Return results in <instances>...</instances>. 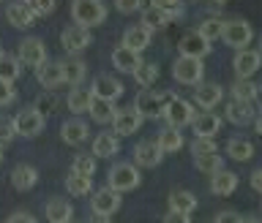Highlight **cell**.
Wrapping results in <instances>:
<instances>
[{
  "instance_id": "cell-1",
  "label": "cell",
  "mask_w": 262,
  "mask_h": 223,
  "mask_svg": "<svg viewBox=\"0 0 262 223\" xmlns=\"http://www.w3.org/2000/svg\"><path fill=\"white\" fill-rule=\"evenodd\" d=\"M71 16H74V24H77V28L90 30V28L104 24L106 6L101 3V0H74L71 3Z\"/></svg>"
},
{
  "instance_id": "cell-2",
  "label": "cell",
  "mask_w": 262,
  "mask_h": 223,
  "mask_svg": "<svg viewBox=\"0 0 262 223\" xmlns=\"http://www.w3.org/2000/svg\"><path fill=\"white\" fill-rule=\"evenodd\" d=\"M142 183V175L134 163H118V166L110 169V177H106V188L115 193H126V191H134Z\"/></svg>"
},
{
  "instance_id": "cell-3",
  "label": "cell",
  "mask_w": 262,
  "mask_h": 223,
  "mask_svg": "<svg viewBox=\"0 0 262 223\" xmlns=\"http://www.w3.org/2000/svg\"><path fill=\"white\" fill-rule=\"evenodd\" d=\"M194 106L191 101H186V98H178V95H169L167 98V104H164V109H161V117L167 120V128H183L191 122L194 117Z\"/></svg>"
},
{
  "instance_id": "cell-4",
  "label": "cell",
  "mask_w": 262,
  "mask_h": 223,
  "mask_svg": "<svg viewBox=\"0 0 262 223\" xmlns=\"http://www.w3.org/2000/svg\"><path fill=\"white\" fill-rule=\"evenodd\" d=\"M221 38H224L227 46H232V49H237V52H243V49L251 44L254 30H251V24L246 22V19H229V22H224Z\"/></svg>"
},
{
  "instance_id": "cell-5",
  "label": "cell",
  "mask_w": 262,
  "mask_h": 223,
  "mask_svg": "<svg viewBox=\"0 0 262 223\" xmlns=\"http://www.w3.org/2000/svg\"><path fill=\"white\" fill-rule=\"evenodd\" d=\"M14 131H16V136H25V139H36L41 131H44L47 126V117H41V114L33 109H22V112H16L14 114Z\"/></svg>"
},
{
  "instance_id": "cell-6",
  "label": "cell",
  "mask_w": 262,
  "mask_h": 223,
  "mask_svg": "<svg viewBox=\"0 0 262 223\" xmlns=\"http://www.w3.org/2000/svg\"><path fill=\"white\" fill-rule=\"evenodd\" d=\"M123 93H126L123 82H120V79H115V77H110V73H101V77H96V79H93V85H90V95H93L96 101L115 104Z\"/></svg>"
},
{
  "instance_id": "cell-7",
  "label": "cell",
  "mask_w": 262,
  "mask_h": 223,
  "mask_svg": "<svg viewBox=\"0 0 262 223\" xmlns=\"http://www.w3.org/2000/svg\"><path fill=\"white\" fill-rule=\"evenodd\" d=\"M172 77L180 85H200L205 77V65L202 60H191V57H178L172 63Z\"/></svg>"
},
{
  "instance_id": "cell-8",
  "label": "cell",
  "mask_w": 262,
  "mask_h": 223,
  "mask_svg": "<svg viewBox=\"0 0 262 223\" xmlns=\"http://www.w3.org/2000/svg\"><path fill=\"white\" fill-rule=\"evenodd\" d=\"M14 57L19 60V65L38 68V65L47 60V46H44V41H41V38H25V41H19Z\"/></svg>"
},
{
  "instance_id": "cell-9",
  "label": "cell",
  "mask_w": 262,
  "mask_h": 223,
  "mask_svg": "<svg viewBox=\"0 0 262 223\" xmlns=\"http://www.w3.org/2000/svg\"><path fill=\"white\" fill-rule=\"evenodd\" d=\"M167 93H156V90H142V93L137 95V101H134V109L142 114V120L145 117H161V109H164V104H167Z\"/></svg>"
},
{
  "instance_id": "cell-10",
  "label": "cell",
  "mask_w": 262,
  "mask_h": 223,
  "mask_svg": "<svg viewBox=\"0 0 262 223\" xmlns=\"http://www.w3.org/2000/svg\"><path fill=\"white\" fill-rule=\"evenodd\" d=\"M142 114H139L134 106H128V109H118L115 112V120H112V128H115V136H131L137 134L139 128H142Z\"/></svg>"
},
{
  "instance_id": "cell-11",
  "label": "cell",
  "mask_w": 262,
  "mask_h": 223,
  "mask_svg": "<svg viewBox=\"0 0 262 223\" xmlns=\"http://www.w3.org/2000/svg\"><path fill=\"white\" fill-rule=\"evenodd\" d=\"M120 204H123L120 193L110 191V188H101V191H96L93 199H90V207H93L96 218H110V215H115V212L120 210Z\"/></svg>"
},
{
  "instance_id": "cell-12",
  "label": "cell",
  "mask_w": 262,
  "mask_h": 223,
  "mask_svg": "<svg viewBox=\"0 0 262 223\" xmlns=\"http://www.w3.org/2000/svg\"><path fill=\"white\" fill-rule=\"evenodd\" d=\"M178 49H180V57H191V60H202V57H208V55H210L213 44H208V41H205V38H202L196 30H191V33H186V36L180 38Z\"/></svg>"
},
{
  "instance_id": "cell-13",
  "label": "cell",
  "mask_w": 262,
  "mask_h": 223,
  "mask_svg": "<svg viewBox=\"0 0 262 223\" xmlns=\"http://www.w3.org/2000/svg\"><path fill=\"white\" fill-rule=\"evenodd\" d=\"M60 44L69 55H79L82 49H88L93 44V36H90V30H82L77 24H69L63 33H60Z\"/></svg>"
},
{
  "instance_id": "cell-14",
  "label": "cell",
  "mask_w": 262,
  "mask_h": 223,
  "mask_svg": "<svg viewBox=\"0 0 262 223\" xmlns=\"http://www.w3.org/2000/svg\"><path fill=\"white\" fill-rule=\"evenodd\" d=\"M188 126L194 128V139H213L221 131V117L213 112H200L191 117Z\"/></svg>"
},
{
  "instance_id": "cell-15",
  "label": "cell",
  "mask_w": 262,
  "mask_h": 223,
  "mask_svg": "<svg viewBox=\"0 0 262 223\" xmlns=\"http://www.w3.org/2000/svg\"><path fill=\"white\" fill-rule=\"evenodd\" d=\"M221 98H224V87L216 85V82H205V85H200L194 90V104L205 112H210L213 106H219Z\"/></svg>"
},
{
  "instance_id": "cell-16",
  "label": "cell",
  "mask_w": 262,
  "mask_h": 223,
  "mask_svg": "<svg viewBox=\"0 0 262 223\" xmlns=\"http://www.w3.org/2000/svg\"><path fill=\"white\" fill-rule=\"evenodd\" d=\"M57 65H60V79H63V85H71V87H79V85H82V79H85V73H88L85 60H79L77 55H71L69 60H60Z\"/></svg>"
},
{
  "instance_id": "cell-17",
  "label": "cell",
  "mask_w": 262,
  "mask_h": 223,
  "mask_svg": "<svg viewBox=\"0 0 262 223\" xmlns=\"http://www.w3.org/2000/svg\"><path fill=\"white\" fill-rule=\"evenodd\" d=\"M232 68L237 73V79H251L254 73L259 71V52H254V49H243V52H237L235 60H232Z\"/></svg>"
},
{
  "instance_id": "cell-18",
  "label": "cell",
  "mask_w": 262,
  "mask_h": 223,
  "mask_svg": "<svg viewBox=\"0 0 262 223\" xmlns=\"http://www.w3.org/2000/svg\"><path fill=\"white\" fill-rule=\"evenodd\" d=\"M6 19L11 22L14 28H30V24H36V14L30 11L28 0H19V3L6 6Z\"/></svg>"
},
{
  "instance_id": "cell-19",
  "label": "cell",
  "mask_w": 262,
  "mask_h": 223,
  "mask_svg": "<svg viewBox=\"0 0 262 223\" xmlns=\"http://www.w3.org/2000/svg\"><path fill=\"white\" fill-rule=\"evenodd\" d=\"M120 46H126V49H131V52L142 55L145 49L150 46V33H147L142 24H131V28H126V33H123V44Z\"/></svg>"
},
{
  "instance_id": "cell-20",
  "label": "cell",
  "mask_w": 262,
  "mask_h": 223,
  "mask_svg": "<svg viewBox=\"0 0 262 223\" xmlns=\"http://www.w3.org/2000/svg\"><path fill=\"white\" fill-rule=\"evenodd\" d=\"M134 161H137V166L153 169V166H159V163L164 161V153L159 150L156 142H139L134 147Z\"/></svg>"
},
{
  "instance_id": "cell-21",
  "label": "cell",
  "mask_w": 262,
  "mask_h": 223,
  "mask_svg": "<svg viewBox=\"0 0 262 223\" xmlns=\"http://www.w3.org/2000/svg\"><path fill=\"white\" fill-rule=\"evenodd\" d=\"M142 63H145L142 57H139L137 52H131V49H126V46L112 49V65H115L120 73H134Z\"/></svg>"
},
{
  "instance_id": "cell-22",
  "label": "cell",
  "mask_w": 262,
  "mask_h": 223,
  "mask_svg": "<svg viewBox=\"0 0 262 223\" xmlns=\"http://www.w3.org/2000/svg\"><path fill=\"white\" fill-rule=\"evenodd\" d=\"M90 134V128H88V122L85 120H79V117H74V120H66L63 126H60V139L66 144H82L88 139Z\"/></svg>"
},
{
  "instance_id": "cell-23",
  "label": "cell",
  "mask_w": 262,
  "mask_h": 223,
  "mask_svg": "<svg viewBox=\"0 0 262 223\" xmlns=\"http://www.w3.org/2000/svg\"><path fill=\"white\" fill-rule=\"evenodd\" d=\"M36 79H38V85L44 90L60 87L63 79H60V65H57V60H44V63H41L36 68Z\"/></svg>"
},
{
  "instance_id": "cell-24",
  "label": "cell",
  "mask_w": 262,
  "mask_h": 223,
  "mask_svg": "<svg viewBox=\"0 0 262 223\" xmlns=\"http://www.w3.org/2000/svg\"><path fill=\"white\" fill-rule=\"evenodd\" d=\"M38 183V169L30 166V163H19L14 171H11V185L16 188V191H30V188H36Z\"/></svg>"
},
{
  "instance_id": "cell-25",
  "label": "cell",
  "mask_w": 262,
  "mask_h": 223,
  "mask_svg": "<svg viewBox=\"0 0 262 223\" xmlns=\"http://www.w3.org/2000/svg\"><path fill=\"white\" fill-rule=\"evenodd\" d=\"M235 188H237V175L235 171L221 169V171H216V175H210V191L216 196H232Z\"/></svg>"
},
{
  "instance_id": "cell-26",
  "label": "cell",
  "mask_w": 262,
  "mask_h": 223,
  "mask_svg": "<svg viewBox=\"0 0 262 223\" xmlns=\"http://www.w3.org/2000/svg\"><path fill=\"white\" fill-rule=\"evenodd\" d=\"M120 153V139L115 134H98L93 139V158H112Z\"/></svg>"
},
{
  "instance_id": "cell-27",
  "label": "cell",
  "mask_w": 262,
  "mask_h": 223,
  "mask_svg": "<svg viewBox=\"0 0 262 223\" xmlns=\"http://www.w3.org/2000/svg\"><path fill=\"white\" fill-rule=\"evenodd\" d=\"M167 204H169V212H186V215H191L196 207V196L188 191H172L167 196Z\"/></svg>"
},
{
  "instance_id": "cell-28",
  "label": "cell",
  "mask_w": 262,
  "mask_h": 223,
  "mask_svg": "<svg viewBox=\"0 0 262 223\" xmlns=\"http://www.w3.org/2000/svg\"><path fill=\"white\" fill-rule=\"evenodd\" d=\"M259 95V85L251 79H237L232 85V101H241V104H254Z\"/></svg>"
},
{
  "instance_id": "cell-29",
  "label": "cell",
  "mask_w": 262,
  "mask_h": 223,
  "mask_svg": "<svg viewBox=\"0 0 262 223\" xmlns=\"http://www.w3.org/2000/svg\"><path fill=\"white\" fill-rule=\"evenodd\" d=\"M71 215H74V207L69 204V199L47 202V220L49 223H66V220H71Z\"/></svg>"
},
{
  "instance_id": "cell-30",
  "label": "cell",
  "mask_w": 262,
  "mask_h": 223,
  "mask_svg": "<svg viewBox=\"0 0 262 223\" xmlns=\"http://www.w3.org/2000/svg\"><path fill=\"white\" fill-rule=\"evenodd\" d=\"M156 144H159V150L167 155V153H178L180 147H183V134H180L178 128H164L159 139H156Z\"/></svg>"
},
{
  "instance_id": "cell-31",
  "label": "cell",
  "mask_w": 262,
  "mask_h": 223,
  "mask_svg": "<svg viewBox=\"0 0 262 223\" xmlns=\"http://www.w3.org/2000/svg\"><path fill=\"white\" fill-rule=\"evenodd\" d=\"M66 104H69V109L74 114H85L90 109V104H93V95H90V90H85V87H74L69 93V98H66Z\"/></svg>"
},
{
  "instance_id": "cell-32",
  "label": "cell",
  "mask_w": 262,
  "mask_h": 223,
  "mask_svg": "<svg viewBox=\"0 0 262 223\" xmlns=\"http://www.w3.org/2000/svg\"><path fill=\"white\" fill-rule=\"evenodd\" d=\"M22 73V65L16 60L14 55L8 52H0V82H6V85H14V79Z\"/></svg>"
},
{
  "instance_id": "cell-33",
  "label": "cell",
  "mask_w": 262,
  "mask_h": 223,
  "mask_svg": "<svg viewBox=\"0 0 262 223\" xmlns=\"http://www.w3.org/2000/svg\"><path fill=\"white\" fill-rule=\"evenodd\" d=\"M227 155L232 161H249L254 155V144L249 142V139H241V136H232L227 142Z\"/></svg>"
},
{
  "instance_id": "cell-34",
  "label": "cell",
  "mask_w": 262,
  "mask_h": 223,
  "mask_svg": "<svg viewBox=\"0 0 262 223\" xmlns=\"http://www.w3.org/2000/svg\"><path fill=\"white\" fill-rule=\"evenodd\" d=\"M227 120L235 126H246L249 120H254V109L251 104H241V101H229L227 104Z\"/></svg>"
},
{
  "instance_id": "cell-35",
  "label": "cell",
  "mask_w": 262,
  "mask_h": 223,
  "mask_svg": "<svg viewBox=\"0 0 262 223\" xmlns=\"http://www.w3.org/2000/svg\"><path fill=\"white\" fill-rule=\"evenodd\" d=\"M167 24H169V22H167V16H164V14L159 11V8H156L153 3L142 8V28H145L147 33H153V30H164Z\"/></svg>"
},
{
  "instance_id": "cell-36",
  "label": "cell",
  "mask_w": 262,
  "mask_h": 223,
  "mask_svg": "<svg viewBox=\"0 0 262 223\" xmlns=\"http://www.w3.org/2000/svg\"><path fill=\"white\" fill-rule=\"evenodd\" d=\"M221 30H224V19H219V16H208V19L200 22V28H196V33H200L208 44H213L216 38H221Z\"/></svg>"
},
{
  "instance_id": "cell-37",
  "label": "cell",
  "mask_w": 262,
  "mask_h": 223,
  "mask_svg": "<svg viewBox=\"0 0 262 223\" xmlns=\"http://www.w3.org/2000/svg\"><path fill=\"white\" fill-rule=\"evenodd\" d=\"M90 117H93L96 122H101V126H106V122H112L115 120V104H106V101H96L93 98V104H90Z\"/></svg>"
},
{
  "instance_id": "cell-38",
  "label": "cell",
  "mask_w": 262,
  "mask_h": 223,
  "mask_svg": "<svg viewBox=\"0 0 262 223\" xmlns=\"http://www.w3.org/2000/svg\"><path fill=\"white\" fill-rule=\"evenodd\" d=\"M156 8H159V11L167 16V22H178L180 16L186 14V6L180 3V0H156L153 3Z\"/></svg>"
},
{
  "instance_id": "cell-39",
  "label": "cell",
  "mask_w": 262,
  "mask_h": 223,
  "mask_svg": "<svg viewBox=\"0 0 262 223\" xmlns=\"http://www.w3.org/2000/svg\"><path fill=\"white\" fill-rule=\"evenodd\" d=\"M66 191H69L71 196H88L90 191H93V180L79 177V175H69L66 177Z\"/></svg>"
},
{
  "instance_id": "cell-40",
  "label": "cell",
  "mask_w": 262,
  "mask_h": 223,
  "mask_svg": "<svg viewBox=\"0 0 262 223\" xmlns=\"http://www.w3.org/2000/svg\"><path fill=\"white\" fill-rule=\"evenodd\" d=\"M194 166L205 171V175H216V171L224 169V158H221L219 153H213V155H200V158H194Z\"/></svg>"
},
{
  "instance_id": "cell-41",
  "label": "cell",
  "mask_w": 262,
  "mask_h": 223,
  "mask_svg": "<svg viewBox=\"0 0 262 223\" xmlns=\"http://www.w3.org/2000/svg\"><path fill=\"white\" fill-rule=\"evenodd\" d=\"M131 77H134L145 90H150V85H153L156 79H159V65H156V63H142L134 73H131Z\"/></svg>"
},
{
  "instance_id": "cell-42",
  "label": "cell",
  "mask_w": 262,
  "mask_h": 223,
  "mask_svg": "<svg viewBox=\"0 0 262 223\" xmlns=\"http://www.w3.org/2000/svg\"><path fill=\"white\" fill-rule=\"evenodd\" d=\"M71 175L93 180V175H96V158H90V155H77L74 163H71Z\"/></svg>"
},
{
  "instance_id": "cell-43",
  "label": "cell",
  "mask_w": 262,
  "mask_h": 223,
  "mask_svg": "<svg viewBox=\"0 0 262 223\" xmlns=\"http://www.w3.org/2000/svg\"><path fill=\"white\" fill-rule=\"evenodd\" d=\"M14 136H16V131H14V120L11 117H0V150H3L6 144H11L14 142Z\"/></svg>"
},
{
  "instance_id": "cell-44",
  "label": "cell",
  "mask_w": 262,
  "mask_h": 223,
  "mask_svg": "<svg viewBox=\"0 0 262 223\" xmlns=\"http://www.w3.org/2000/svg\"><path fill=\"white\" fill-rule=\"evenodd\" d=\"M33 109H36L41 117H47L49 112H55V109H57V98H55L52 93H49V95H47V93H44V95H38V98H36V106H33Z\"/></svg>"
},
{
  "instance_id": "cell-45",
  "label": "cell",
  "mask_w": 262,
  "mask_h": 223,
  "mask_svg": "<svg viewBox=\"0 0 262 223\" xmlns=\"http://www.w3.org/2000/svg\"><path fill=\"white\" fill-rule=\"evenodd\" d=\"M213 153H219L213 139H194L191 142V155L194 158H200V155H213Z\"/></svg>"
},
{
  "instance_id": "cell-46",
  "label": "cell",
  "mask_w": 262,
  "mask_h": 223,
  "mask_svg": "<svg viewBox=\"0 0 262 223\" xmlns=\"http://www.w3.org/2000/svg\"><path fill=\"white\" fill-rule=\"evenodd\" d=\"M30 3V11L36 14V19L38 16H47V14H52L55 8H57V3L55 0H28Z\"/></svg>"
},
{
  "instance_id": "cell-47",
  "label": "cell",
  "mask_w": 262,
  "mask_h": 223,
  "mask_svg": "<svg viewBox=\"0 0 262 223\" xmlns=\"http://www.w3.org/2000/svg\"><path fill=\"white\" fill-rule=\"evenodd\" d=\"M115 8H118L120 14H134V11H142L145 3H139V0H118Z\"/></svg>"
},
{
  "instance_id": "cell-48",
  "label": "cell",
  "mask_w": 262,
  "mask_h": 223,
  "mask_svg": "<svg viewBox=\"0 0 262 223\" xmlns=\"http://www.w3.org/2000/svg\"><path fill=\"white\" fill-rule=\"evenodd\" d=\"M14 98H16V90L14 85H6V82H0V109L8 104H14Z\"/></svg>"
},
{
  "instance_id": "cell-49",
  "label": "cell",
  "mask_w": 262,
  "mask_h": 223,
  "mask_svg": "<svg viewBox=\"0 0 262 223\" xmlns=\"http://www.w3.org/2000/svg\"><path fill=\"white\" fill-rule=\"evenodd\" d=\"M213 223H243V218L237 215L235 210H221L219 215H216V220H213Z\"/></svg>"
},
{
  "instance_id": "cell-50",
  "label": "cell",
  "mask_w": 262,
  "mask_h": 223,
  "mask_svg": "<svg viewBox=\"0 0 262 223\" xmlns=\"http://www.w3.org/2000/svg\"><path fill=\"white\" fill-rule=\"evenodd\" d=\"M6 223H38V220L33 218L30 212H22V210H19V212H11V215H8V220H6Z\"/></svg>"
},
{
  "instance_id": "cell-51",
  "label": "cell",
  "mask_w": 262,
  "mask_h": 223,
  "mask_svg": "<svg viewBox=\"0 0 262 223\" xmlns=\"http://www.w3.org/2000/svg\"><path fill=\"white\" fill-rule=\"evenodd\" d=\"M164 223H191V215H186V212H167Z\"/></svg>"
},
{
  "instance_id": "cell-52",
  "label": "cell",
  "mask_w": 262,
  "mask_h": 223,
  "mask_svg": "<svg viewBox=\"0 0 262 223\" xmlns=\"http://www.w3.org/2000/svg\"><path fill=\"white\" fill-rule=\"evenodd\" d=\"M251 188H254V191H262V171L257 169V171H254V175H251Z\"/></svg>"
},
{
  "instance_id": "cell-53",
  "label": "cell",
  "mask_w": 262,
  "mask_h": 223,
  "mask_svg": "<svg viewBox=\"0 0 262 223\" xmlns=\"http://www.w3.org/2000/svg\"><path fill=\"white\" fill-rule=\"evenodd\" d=\"M90 223H112V220H110V218H93Z\"/></svg>"
},
{
  "instance_id": "cell-54",
  "label": "cell",
  "mask_w": 262,
  "mask_h": 223,
  "mask_svg": "<svg viewBox=\"0 0 262 223\" xmlns=\"http://www.w3.org/2000/svg\"><path fill=\"white\" fill-rule=\"evenodd\" d=\"M243 223H259L257 218H249V220H243Z\"/></svg>"
},
{
  "instance_id": "cell-55",
  "label": "cell",
  "mask_w": 262,
  "mask_h": 223,
  "mask_svg": "<svg viewBox=\"0 0 262 223\" xmlns=\"http://www.w3.org/2000/svg\"><path fill=\"white\" fill-rule=\"evenodd\" d=\"M0 161H3V150H0Z\"/></svg>"
},
{
  "instance_id": "cell-56",
  "label": "cell",
  "mask_w": 262,
  "mask_h": 223,
  "mask_svg": "<svg viewBox=\"0 0 262 223\" xmlns=\"http://www.w3.org/2000/svg\"><path fill=\"white\" fill-rule=\"evenodd\" d=\"M66 223H74V220H66Z\"/></svg>"
},
{
  "instance_id": "cell-57",
  "label": "cell",
  "mask_w": 262,
  "mask_h": 223,
  "mask_svg": "<svg viewBox=\"0 0 262 223\" xmlns=\"http://www.w3.org/2000/svg\"><path fill=\"white\" fill-rule=\"evenodd\" d=\"M0 52H3V49H0Z\"/></svg>"
}]
</instances>
